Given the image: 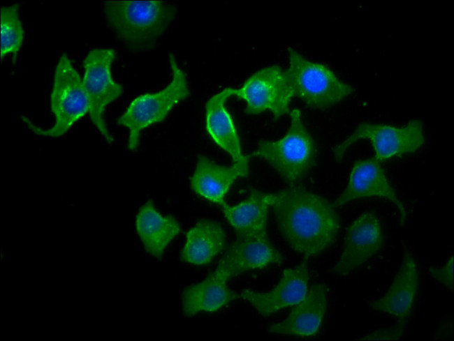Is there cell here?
I'll list each match as a JSON object with an SVG mask.
<instances>
[{
  "mask_svg": "<svg viewBox=\"0 0 454 341\" xmlns=\"http://www.w3.org/2000/svg\"><path fill=\"white\" fill-rule=\"evenodd\" d=\"M270 208L283 238L305 259L328 249L339 233L340 219L333 203L300 186L272 193Z\"/></svg>",
  "mask_w": 454,
  "mask_h": 341,
  "instance_id": "obj_1",
  "label": "cell"
},
{
  "mask_svg": "<svg viewBox=\"0 0 454 341\" xmlns=\"http://www.w3.org/2000/svg\"><path fill=\"white\" fill-rule=\"evenodd\" d=\"M106 20L117 36L133 50L153 47L175 19L177 7L164 1H105Z\"/></svg>",
  "mask_w": 454,
  "mask_h": 341,
  "instance_id": "obj_2",
  "label": "cell"
},
{
  "mask_svg": "<svg viewBox=\"0 0 454 341\" xmlns=\"http://www.w3.org/2000/svg\"><path fill=\"white\" fill-rule=\"evenodd\" d=\"M286 133L277 140H261L250 154L265 160L289 186L297 185L315 165L314 141L302 119L298 109L290 114Z\"/></svg>",
  "mask_w": 454,
  "mask_h": 341,
  "instance_id": "obj_3",
  "label": "cell"
},
{
  "mask_svg": "<svg viewBox=\"0 0 454 341\" xmlns=\"http://www.w3.org/2000/svg\"><path fill=\"white\" fill-rule=\"evenodd\" d=\"M50 105L54 123L48 128L37 126L27 116H20L31 132L50 138L59 137L89 113V101L81 77L66 53L61 54L55 67Z\"/></svg>",
  "mask_w": 454,
  "mask_h": 341,
  "instance_id": "obj_4",
  "label": "cell"
},
{
  "mask_svg": "<svg viewBox=\"0 0 454 341\" xmlns=\"http://www.w3.org/2000/svg\"><path fill=\"white\" fill-rule=\"evenodd\" d=\"M172 79L162 90L136 97L117 118V123L129 130L127 149L135 151L142 130L163 121L172 109L190 96L186 74L173 53L168 54Z\"/></svg>",
  "mask_w": 454,
  "mask_h": 341,
  "instance_id": "obj_5",
  "label": "cell"
},
{
  "mask_svg": "<svg viewBox=\"0 0 454 341\" xmlns=\"http://www.w3.org/2000/svg\"><path fill=\"white\" fill-rule=\"evenodd\" d=\"M288 67L286 75L294 96L314 109L330 108L353 92L324 64L306 59L291 47L287 48Z\"/></svg>",
  "mask_w": 454,
  "mask_h": 341,
  "instance_id": "obj_6",
  "label": "cell"
},
{
  "mask_svg": "<svg viewBox=\"0 0 454 341\" xmlns=\"http://www.w3.org/2000/svg\"><path fill=\"white\" fill-rule=\"evenodd\" d=\"M360 139L370 141L374 157L381 162L413 153L425 143L423 123L420 120H410L402 127L363 122L346 139L333 148L335 160L340 162L349 148Z\"/></svg>",
  "mask_w": 454,
  "mask_h": 341,
  "instance_id": "obj_7",
  "label": "cell"
},
{
  "mask_svg": "<svg viewBox=\"0 0 454 341\" xmlns=\"http://www.w3.org/2000/svg\"><path fill=\"white\" fill-rule=\"evenodd\" d=\"M116 56L111 48H94L83 61L84 74L82 79L89 105L90 119L108 144L114 142L104 119L106 107L120 97L123 86L114 81L111 72Z\"/></svg>",
  "mask_w": 454,
  "mask_h": 341,
  "instance_id": "obj_8",
  "label": "cell"
},
{
  "mask_svg": "<svg viewBox=\"0 0 454 341\" xmlns=\"http://www.w3.org/2000/svg\"><path fill=\"white\" fill-rule=\"evenodd\" d=\"M229 89L232 96L245 101L247 114L255 115L268 110L274 120L288 113L290 102L294 96L285 70L277 65L257 70L241 87Z\"/></svg>",
  "mask_w": 454,
  "mask_h": 341,
  "instance_id": "obj_9",
  "label": "cell"
},
{
  "mask_svg": "<svg viewBox=\"0 0 454 341\" xmlns=\"http://www.w3.org/2000/svg\"><path fill=\"white\" fill-rule=\"evenodd\" d=\"M283 260V255L270 242L268 232L238 235L214 271L228 281L251 270L281 264Z\"/></svg>",
  "mask_w": 454,
  "mask_h": 341,
  "instance_id": "obj_10",
  "label": "cell"
},
{
  "mask_svg": "<svg viewBox=\"0 0 454 341\" xmlns=\"http://www.w3.org/2000/svg\"><path fill=\"white\" fill-rule=\"evenodd\" d=\"M383 243L376 215L372 211L360 215L347 228L342 251L331 272L339 277L349 275L374 256Z\"/></svg>",
  "mask_w": 454,
  "mask_h": 341,
  "instance_id": "obj_11",
  "label": "cell"
},
{
  "mask_svg": "<svg viewBox=\"0 0 454 341\" xmlns=\"http://www.w3.org/2000/svg\"><path fill=\"white\" fill-rule=\"evenodd\" d=\"M372 197L394 204L399 212L401 224H404L407 210L389 183L381 162L375 157L359 159L353 163L347 185L333 205L338 208L356 199Z\"/></svg>",
  "mask_w": 454,
  "mask_h": 341,
  "instance_id": "obj_12",
  "label": "cell"
},
{
  "mask_svg": "<svg viewBox=\"0 0 454 341\" xmlns=\"http://www.w3.org/2000/svg\"><path fill=\"white\" fill-rule=\"evenodd\" d=\"M307 259L295 268L284 269L279 281L271 290L260 292L249 289H243L238 293V299L250 304L263 317L295 305L305 296L309 290Z\"/></svg>",
  "mask_w": 454,
  "mask_h": 341,
  "instance_id": "obj_13",
  "label": "cell"
},
{
  "mask_svg": "<svg viewBox=\"0 0 454 341\" xmlns=\"http://www.w3.org/2000/svg\"><path fill=\"white\" fill-rule=\"evenodd\" d=\"M250 158V154L247 155L232 165L224 166L205 156H198L190 179L191 190L202 198L220 206L225 202V196L234 181L248 175Z\"/></svg>",
  "mask_w": 454,
  "mask_h": 341,
  "instance_id": "obj_14",
  "label": "cell"
},
{
  "mask_svg": "<svg viewBox=\"0 0 454 341\" xmlns=\"http://www.w3.org/2000/svg\"><path fill=\"white\" fill-rule=\"evenodd\" d=\"M418 287V273L412 254L404 250L400 266L386 293L369 302V307L388 314L398 321H407Z\"/></svg>",
  "mask_w": 454,
  "mask_h": 341,
  "instance_id": "obj_15",
  "label": "cell"
},
{
  "mask_svg": "<svg viewBox=\"0 0 454 341\" xmlns=\"http://www.w3.org/2000/svg\"><path fill=\"white\" fill-rule=\"evenodd\" d=\"M327 308V287L323 283L312 285L305 296L295 304L288 317L269 327L276 334L312 336L319 331Z\"/></svg>",
  "mask_w": 454,
  "mask_h": 341,
  "instance_id": "obj_16",
  "label": "cell"
},
{
  "mask_svg": "<svg viewBox=\"0 0 454 341\" xmlns=\"http://www.w3.org/2000/svg\"><path fill=\"white\" fill-rule=\"evenodd\" d=\"M136 230L145 251L161 259L170 243L180 233L181 226L172 215H162L149 199L138 209Z\"/></svg>",
  "mask_w": 454,
  "mask_h": 341,
  "instance_id": "obj_17",
  "label": "cell"
},
{
  "mask_svg": "<svg viewBox=\"0 0 454 341\" xmlns=\"http://www.w3.org/2000/svg\"><path fill=\"white\" fill-rule=\"evenodd\" d=\"M231 96L229 88H226L209 98L205 103V128L213 142L236 162L244 156L234 121L226 107Z\"/></svg>",
  "mask_w": 454,
  "mask_h": 341,
  "instance_id": "obj_18",
  "label": "cell"
},
{
  "mask_svg": "<svg viewBox=\"0 0 454 341\" xmlns=\"http://www.w3.org/2000/svg\"><path fill=\"white\" fill-rule=\"evenodd\" d=\"M225 279L214 271L203 280L186 287L182 294V310L191 317L202 312H217L238 299V293L230 289Z\"/></svg>",
  "mask_w": 454,
  "mask_h": 341,
  "instance_id": "obj_19",
  "label": "cell"
},
{
  "mask_svg": "<svg viewBox=\"0 0 454 341\" xmlns=\"http://www.w3.org/2000/svg\"><path fill=\"white\" fill-rule=\"evenodd\" d=\"M225 242L226 233L220 223L198 220L186 233L180 259L196 266L208 264L223 251Z\"/></svg>",
  "mask_w": 454,
  "mask_h": 341,
  "instance_id": "obj_20",
  "label": "cell"
},
{
  "mask_svg": "<svg viewBox=\"0 0 454 341\" xmlns=\"http://www.w3.org/2000/svg\"><path fill=\"white\" fill-rule=\"evenodd\" d=\"M272 193L251 189L247 199L235 205L226 202L220 205L224 215L236 235L268 232V209Z\"/></svg>",
  "mask_w": 454,
  "mask_h": 341,
  "instance_id": "obj_21",
  "label": "cell"
},
{
  "mask_svg": "<svg viewBox=\"0 0 454 341\" xmlns=\"http://www.w3.org/2000/svg\"><path fill=\"white\" fill-rule=\"evenodd\" d=\"M20 7V4L15 3L1 8V60L10 54L13 66L17 61L24 38V31L19 16Z\"/></svg>",
  "mask_w": 454,
  "mask_h": 341,
  "instance_id": "obj_22",
  "label": "cell"
},
{
  "mask_svg": "<svg viewBox=\"0 0 454 341\" xmlns=\"http://www.w3.org/2000/svg\"><path fill=\"white\" fill-rule=\"evenodd\" d=\"M407 321H398L395 326L388 328L380 329L366 335L360 338L361 340H396L400 339L405 330Z\"/></svg>",
  "mask_w": 454,
  "mask_h": 341,
  "instance_id": "obj_23",
  "label": "cell"
},
{
  "mask_svg": "<svg viewBox=\"0 0 454 341\" xmlns=\"http://www.w3.org/2000/svg\"><path fill=\"white\" fill-rule=\"evenodd\" d=\"M430 275L437 281L453 290V258L451 255L446 262L441 267L430 266L428 268Z\"/></svg>",
  "mask_w": 454,
  "mask_h": 341,
  "instance_id": "obj_24",
  "label": "cell"
}]
</instances>
